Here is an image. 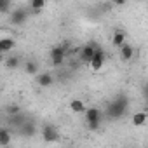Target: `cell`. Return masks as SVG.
Returning <instances> with one entry per match:
<instances>
[{"label": "cell", "mask_w": 148, "mask_h": 148, "mask_svg": "<svg viewBox=\"0 0 148 148\" xmlns=\"http://www.w3.org/2000/svg\"><path fill=\"white\" fill-rule=\"evenodd\" d=\"M105 58H106L105 51H103L101 47H98V51H96V56H94V59L91 61V68H92L94 71L101 70V68H103V63H105Z\"/></svg>", "instance_id": "6"}, {"label": "cell", "mask_w": 148, "mask_h": 148, "mask_svg": "<svg viewBox=\"0 0 148 148\" xmlns=\"http://www.w3.org/2000/svg\"><path fill=\"white\" fill-rule=\"evenodd\" d=\"M66 49H68V44L52 47V51H51V61H52L54 66L63 64V61H64V58H66Z\"/></svg>", "instance_id": "2"}, {"label": "cell", "mask_w": 148, "mask_h": 148, "mask_svg": "<svg viewBox=\"0 0 148 148\" xmlns=\"http://www.w3.org/2000/svg\"><path fill=\"white\" fill-rule=\"evenodd\" d=\"M14 45H16L14 38H2V40H0V52L7 54V52H11L14 49Z\"/></svg>", "instance_id": "9"}, {"label": "cell", "mask_w": 148, "mask_h": 148, "mask_svg": "<svg viewBox=\"0 0 148 148\" xmlns=\"http://www.w3.org/2000/svg\"><path fill=\"white\" fill-rule=\"evenodd\" d=\"M7 9H9V2H5V0L0 2V11H7Z\"/></svg>", "instance_id": "19"}, {"label": "cell", "mask_w": 148, "mask_h": 148, "mask_svg": "<svg viewBox=\"0 0 148 148\" xmlns=\"http://www.w3.org/2000/svg\"><path fill=\"white\" fill-rule=\"evenodd\" d=\"M145 98H146V103H148V84H145Z\"/></svg>", "instance_id": "20"}, {"label": "cell", "mask_w": 148, "mask_h": 148, "mask_svg": "<svg viewBox=\"0 0 148 148\" xmlns=\"http://www.w3.org/2000/svg\"><path fill=\"white\" fill-rule=\"evenodd\" d=\"M86 120L91 131H96L99 127V110L98 108H87L86 112Z\"/></svg>", "instance_id": "3"}, {"label": "cell", "mask_w": 148, "mask_h": 148, "mask_svg": "<svg viewBox=\"0 0 148 148\" xmlns=\"http://www.w3.org/2000/svg\"><path fill=\"white\" fill-rule=\"evenodd\" d=\"M112 44H113L115 47H122V45L125 44V33H124L122 30H117V32L113 33V38H112Z\"/></svg>", "instance_id": "11"}, {"label": "cell", "mask_w": 148, "mask_h": 148, "mask_svg": "<svg viewBox=\"0 0 148 148\" xmlns=\"http://www.w3.org/2000/svg\"><path fill=\"white\" fill-rule=\"evenodd\" d=\"M25 70H26L28 75H35V73L38 71V64H37V61H28V63L25 64Z\"/></svg>", "instance_id": "16"}, {"label": "cell", "mask_w": 148, "mask_h": 148, "mask_svg": "<svg viewBox=\"0 0 148 148\" xmlns=\"http://www.w3.org/2000/svg\"><path fill=\"white\" fill-rule=\"evenodd\" d=\"M96 51H98V47H96L94 44H87V45L82 49V52H80L82 61L91 64V61H92V59H94V56H96Z\"/></svg>", "instance_id": "5"}, {"label": "cell", "mask_w": 148, "mask_h": 148, "mask_svg": "<svg viewBox=\"0 0 148 148\" xmlns=\"http://www.w3.org/2000/svg\"><path fill=\"white\" fill-rule=\"evenodd\" d=\"M30 7L37 12V11H40V9H44V7H45V0H33V2L30 4Z\"/></svg>", "instance_id": "17"}, {"label": "cell", "mask_w": 148, "mask_h": 148, "mask_svg": "<svg viewBox=\"0 0 148 148\" xmlns=\"http://www.w3.org/2000/svg\"><path fill=\"white\" fill-rule=\"evenodd\" d=\"M146 113L145 112H136L134 115H132V119H131V122H132V125H136V127H139V125H145V122H146Z\"/></svg>", "instance_id": "12"}, {"label": "cell", "mask_w": 148, "mask_h": 148, "mask_svg": "<svg viewBox=\"0 0 148 148\" xmlns=\"http://www.w3.org/2000/svg\"><path fill=\"white\" fill-rule=\"evenodd\" d=\"M70 110L73 113H86L87 108H86V103L82 99H71L70 101Z\"/></svg>", "instance_id": "8"}, {"label": "cell", "mask_w": 148, "mask_h": 148, "mask_svg": "<svg viewBox=\"0 0 148 148\" xmlns=\"http://www.w3.org/2000/svg\"><path fill=\"white\" fill-rule=\"evenodd\" d=\"M26 18H28V14H26L25 9H16V11L12 12V16H11V21H12L14 25H23V23L26 21Z\"/></svg>", "instance_id": "7"}, {"label": "cell", "mask_w": 148, "mask_h": 148, "mask_svg": "<svg viewBox=\"0 0 148 148\" xmlns=\"http://www.w3.org/2000/svg\"><path fill=\"white\" fill-rule=\"evenodd\" d=\"M19 131H21V134H23V136H33V134H35V131H37V127H35V124H33V122H26L23 127H19Z\"/></svg>", "instance_id": "15"}, {"label": "cell", "mask_w": 148, "mask_h": 148, "mask_svg": "<svg viewBox=\"0 0 148 148\" xmlns=\"http://www.w3.org/2000/svg\"><path fill=\"white\" fill-rule=\"evenodd\" d=\"M5 64H7V68H18V64H19L18 56H9L7 61H5Z\"/></svg>", "instance_id": "18"}, {"label": "cell", "mask_w": 148, "mask_h": 148, "mask_svg": "<svg viewBox=\"0 0 148 148\" xmlns=\"http://www.w3.org/2000/svg\"><path fill=\"white\" fill-rule=\"evenodd\" d=\"M11 139H12V136H11V132H9V129H2L0 131V145H2V148H5L9 143H11Z\"/></svg>", "instance_id": "14"}, {"label": "cell", "mask_w": 148, "mask_h": 148, "mask_svg": "<svg viewBox=\"0 0 148 148\" xmlns=\"http://www.w3.org/2000/svg\"><path fill=\"white\" fill-rule=\"evenodd\" d=\"M59 138V132H58V129L54 127V125H44L42 127V139L44 141H47V143H52V141H56Z\"/></svg>", "instance_id": "4"}, {"label": "cell", "mask_w": 148, "mask_h": 148, "mask_svg": "<svg viewBox=\"0 0 148 148\" xmlns=\"http://www.w3.org/2000/svg\"><path fill=\"white\" fill-rule=\"evenodd\" d=\"M132 56H134V49H132V45L124 44V45L120 47V58H122L124 61H131Z\"/></svg>", "instance_id": "10"}, {"label": "cell", "mask_w": 148, "mask_h": 148, "mask_svg": "<svg viewBox=\"0 0 148 148\" xmlns=\"http://www.w3.org/2000/svg\"><path fill=\"white\" fill-rule=\"evenodd\" d=\"M37 82H38V86H42V87H49V86H52L54 79H52L51 73H42V75H38Z\"/></svg>", "instance_id": "13"}, {"label": "cell", "mask_w": 148, "mask_h": 148, "mask_svg": "<svg viewBox=\"0 0 148 148\" xmlns=\"http://www.w3.org/2000/svg\"><path fill=\"white\" fill-rule=\"evenodd\" d=\"M125 110H127V98L125 96H119L108 105V115L112 119H120L125 113Z\"/></svg>", "instance_id": "1"}]
</instances>
